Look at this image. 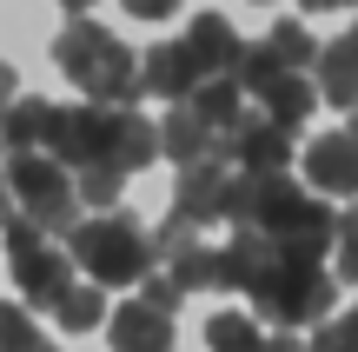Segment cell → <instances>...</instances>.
<instances>
[{"label": "cell", "instance_id": "obj_1", "mask_svg": "<svg viewBox=\"0 0 358 352\" xmlns=\"http://www.w3.org/2000/svg\"><path fill=\"white\" fill-rule=\"evenodd\" d=\"M53 60H60L66 80H80V100L87 106H100V113H140V60L93 13H80V7L66 13V34L53 40Z\"/></svg>", "mask_w": 358, "mask_h": 352}, {"label": "cell", "instance_id": "obj_2", "mask_svg": "<svg viewBox=\"0 0 358 352\" xmlns=\"http://www.w3.org/2000/svg\"><path fill=\"white\" fill-rule=\"evenodd\" d=\"M66 260L73 273H87V286H140L153 273V246L146 226L133 213H93L66 233Z\"/></svg>", "mask_w": 358, "mask_h": 352}, {"label": "cell", "instance_id": "obj_3", "mask_svg": "<svg viewBox=\"0 0 358 352\" xmlns=\"http://www.w3.org/2000/svg\"><path fill=\"white\" fill-rule=\"evenodd\" d=\"M332 300H338L332 273H325V266H299V260H272V273L252 286V313L272 319V326H285V332L325 326V319H332Z\"/></svg>", "mask_w": 358, "mask_h": 352}, {"label": "cell", "instance_id": "obj_4", "mask_svg": "<svg viewBox=\"0 0 358 352\" xmlns=\"http://www.w3.org/2000/svg\"><path fill=\"white\" fill-rule=\"evenodd\" d=\"M7 193H13V220H27V226H40V233H73L80 226V199H73V180H66L60 167H53L47 153H27V160H7Z\"/></svg>", "mask_w": 358, "mask_h": 352}, {"label": "cell", "instance_id": "obj_5", "mask_svg": "<svg viewBox=\"0 0 358 352\" xmlns=\"http://www.w3.org/2000/svg\"><path fill=\"white\" fill-rule=\"evenodd\" d=\"M7 260H13V286H20L27 313H53L60 293L73 286V260H66V246H53V239L40 233V226H27V220L7 226Z\"/></svg>", "mask_w": 358, "mask_h": 352}, {"label": "cell", "instance_id": "obj_6", "mask_svg": "<svg viewBox=\"0 0 358 352\" xmlns=\"http://www.w3.org/2000/svg\"><path fill=\"white\" fill-rule=\"evenodd\" d=\"M232 87H239L245 100H259V120H272V127H285V133H292L299 120H306L312 106H319L312 80H306V73H285V66L272 60V53L259 47V40L239 53V73H232Z\"/></svg>", "mask_w": 358, "mask_h": 352}, {"label": "cell", "instance_id": "obj_7", "mask_svg": "<svg viewBox=\"0 0 358 352\" xmlns=\"http://www.w3.org/2000/svg\"><path fill=\"white\" fill-rule=\"evenodd\" d=\"M47 160L73 180L87 167H106L113 160V113L73 100V106H53V133H47Z\"/></svg>", "mask_w": 358, "mask_h": 352}, {"label": "cell", "instance_id": "obj_8", "mask_svg": "<svg viewBox=\"0 0 358 352\" xmlns=\"http://www.w3.org/2000/svg\"><path fill=\"white\" fill-rule=\"evenodd\" d=\"M213 167H232V173H285V167H292V133L272 127V120H259V113H245L232 133H219Z\"/></svg>", "mask_w": 358, "mask_h": 352}, {"label": "cell", "instance_id": "obj_9", "mask_svg": "<svg viewBox=\"0 0 358 352\" xmlns=\"http://www.w3.org/2000/svg\"><path fill=\"white\" fill-rule=\"evenodd\" d=\"M332 233H338V206H325V199H299L292 213H285L279 226H272V253L279 260H299V266H325L332 260Z\"/></svg>", "mask_w": 358, "mask_h": 352}, {"label": "cell", "instance_id": "obj_10", "mask_svg": "<svg viewBox=\"0 0 358 352\" xmlns=\"http://www.w3.org/2000/svg\"><path fill=\"white\" fill-rule=\"evenodd\" d=\"M306 180H312V199H358V140L352 133H319L306 146Z\"/></svg>", "mask_w": 358, "mask_h": 352}, {"label": "cell", "instance_id": "obj_11", "mask_svg": "<svg viewBox=\"0 0 358 352\" xmlns=\"http://www.w3.org/2000/svg\"><path fill=\"white\" fill-rule=\"evenodd\" d=\"M179 47H186V60L199 66V80H232V73H239L245 40H239V27H232L226 13H192Z\"/></svg>", "mask_w": 358, "mask_h": 352}, {"label": "cell", "instance_id": "obj_12", "mask_svg": "<svg viewBox=\"0 0 358 352\" xmlns=\"http://www.w3.org/2000/svg\"><path fill=\"white\" fill-rule=\"evenodd\" d=\"M226 206H232V167H186L179 173V193H173V213L179 220H192L206 233V226H219L226 220Z\"/></svg>", "mask_w": 358, "mask_h": 352}, {"label": "cell", "instance_id": "obj_13", "mask_svg": "<svg viewBox=\"0 0 358 352\" xmlns=\"http://www.w3.org/2000/svg\"><path fill=\"white\" fill-rule=\"evenodd\" d=\"M192 87H199V66L186 60V47H179V40H159V47L140 53V93H159L166 106H186Z\"/></svg>", "mask_w": 358, "mask_h": 352}, {"label": "cell", "instance_id": "obj_14", "mask_svg": "<svg viewBox=\"0 0 358 352\" xmlns=\"http://www.w3.org/2000/svg\"><path fill=\"white\" fill-rule=\"evenodd\" d=\"M53 106H60V100H40V93H20L13 106H0V146H7V160L47 153V133H53Z\"/></svg>", "mask_w": 358, "mask_h": 352}, {"label": "cell", "instance_id": "obj_15", "mask_svg": "<svg viewBox=\"0 0 358 352\" xmlns=\"http://www.w3.org/2000/svg\"><path fill=\"white\" fill-rule=\"evenodd\" d=\"M213 153H219V133L192 106H166V120H159V160H173L186 173V167H206Z\"/></svg>", "mask_w": 358, "mask_h": 352}, {"label": "cell", "instance_id": "obj_16", "mask_svg": "<svg viewBox=\"0 0 358 352\" xmlns=\"http://www.w3.org/2000/svg\"><path fill=\"white\" fill-rule=\"evenodd\" d=\"M106 339H113V352H173V319L127 300L120 313H106Z\"/></svg>", "mask_w": 358, "mask_h": 352}, {"label": "cell", "instance_id": "obj_17", "mask_svg": "<svg viewBox=\"0 0 358 352\" xmlns=\"http://www.w3.org/2000/svg\"><path fill=\"white\" fill-rule=\"evenodd\" d=\"M312 80H319V100H332L338 113H358V53L345 40H332V47H319V60H312Z\"/></svg>", "mask_w": 358, "mask_h": 352}, {"label": "cell", "instance_id": "obj_18", "mask_svg": "<svg viewBox=\"0 0 358 352\" xmlns=\"http://www.w3.org/2000/svg\"><path fill=\"white\" fill-rule=\"evenodd\" d=\"M159 160V127L146 113H113V160L106 167L120 173V180H133L140 167H153Z\"/></svg>", "mask_w": 358, "mask_h": 352}, {"label": "cell", "instance_id": "obj_19", "mask_svg": "<svg viewBox=\"0 0 358 352\" xmlns=\"http://www.w3.org/2000/svg\"><path fill=\"white\" fill-rule=\"evenodd\" d=\"M259 47H266L272 60L285 66V73H312V60H319V40H312V27H306V20H292V13H285V20H272Z\"/></svg>", "mask_w": 358, "mask_h": 352}, {"label": "cell", "instance_id": "obj_20", "mask_svg": "<svg viewBox=\"0 0 358 352\" xmlns=\"http://www.w3.org/2000/svg\"><path fill=\"white\" fill-rule=\"evenodd\" d=\"M186 106H192V113H199V120H206L213 133H232V127L245 120V93L232 87V80H199Z\"/></svg>", "mask_w": 358, "mask_h": 352}, {"label": "cell", "instance_id": "obj_21", "mask_svg": "<svg viewBox=\"0 0 358 352\" xmlns=\"http://www.w3.org/2000/svg\"><path fill=\"white\" fill-rule=\"evenodd\" d=\"M53 319H60L66 332H93V326H106V293L100 286H66L60 293V306H53Z\"/></svg>", "mask_w": 358, "mask_h": 352}, {"label": "cell", "instance_id": "obj_22", "mask_svg": "<svg viewBox=\"0 0 358 352\" xmlns=\"http://www.w3.org/2000/svg\"><path fill=\"white\" fill-rule=\"evenodd\" d=\"M206 346H213V352H259L266 332H259L252 313H213V319H206Z\"/></svg>", "mask_w": 358, "mask_h": 352}, {"label": "cell", "instance_id": "obj_23", "mask_svg": "<svg viewBox=\"0 0 358 352\" xmlns=\"http://www.w3.org/2000/svg\"><path fill=\"white\" fill-rule=\"evenodd\" d=\"M213 273H219V246H206V239L186 246L179 260H166V279L179 293H213Z\"/></svg>", "mask_w": 358, "mask_h": 352}, {"label": "cell", "instance_id": "obj_24", "mask_svg": "<svg viewBox=\"0 0 358 352\" xmlns=\"http://www.w3.org/2000/svg\"><path fill=\"white\" fill-rule=\"evenodd\" d=\"M120 193H127V180H120L113 167L73 173V199H80V206H93V213H120Z\"/></svg>", "mask_w": 358, "mask_h": 352}, {"label": "cell", "instance_id": "obj_25", "mask_svg": "<svg viewBox=\"0 0 358 352\" xmlns=\"http://www.w3.org/2000/svg\"><path fill=\"white\" fill-rule=\"evenodd\" d=\"M332 286H358V199L338 213V233H332Z\"/></svg>", "mask_w": 358, "mask_h": 352}, {"label": "cell", "instance_id": "obj_26", "mask_svg": "<svg viewBox=\"0 0 358 352\" xmlns=\"http://www.w3.org/2000/svg\"><path fill=\"white\" fill-rule=\"evenodd\" d=\"M140 306H153L159 319H173L179 306H186V293H179V286H173L166 273H146V279H140Z\"/></svg>", "mask_w": 358, "mask_h": 352}, {"label": "cell", "instance_id": "obj_27", "mask_svg": "<svg viewBox=\"0 0 358 352\" xmlns=\"http://www.w3.org/2000/svg\"><path fill=\"white\" fill-rule=\"evenodd\" d=\"M34 313H27L20 300H0V346H34Z\"/></svg>", "mask_w": 358, "mask_h": 352}, {"label": "cell", "instance_id": "obj_28", "mask_svg": "<svg viewBox=\"0 0 358 352\" xmlns=\"http://www.w3.org/2000/svg\"><path fill=\"white\" fill-rule=\"evenodd\" d=\"M306 352H358V339L338 319H325V326H312V339H306Z\"/></svg>", "mask_w": 358, "mask_h": 352}, {"label": "cell", "instance_id": "obj_29", "mask_svg": "<svg viewBox=\"0 0 358 352\" xmlns=\"http://www.w3.org/2000/svg\"><path fill=\"white\" fill-rule=\"evenodd\" d=\"M173 0H133V20H173Z\"/></svg>", "mask_w": 358, "mask_h": 352}, {"label": "cell", "instance_id": "obj_30", "mask_svg": "<svg viewBox=\"0 0 358 352\" xmlns=\"http://www.w3.org/2000/svg\"><path fill=\"white\" fill-rule=\"evenodd\" d=\"M20 100V73H13V66H0V106H13Z\"/></svg>", "mask_w": 358, "mask_h": 352}, {"label": "cell", "instance_id": "obj_31", "mask_svg": "<svg viewBox=\"0 0 358 352\" xmlns=\"http://www.w3.org/2000/svg\"><path fill=\"white\" fill-rule=\"evenodd\" d=\"M259 352H306V346H299V339H292V332H272V339H266V346H259Z\"/></svg>", "mask_w": 358, "mask_h": 352}, {"label": "cell", "instance_id": "obj_32", "mask_svg": "<svg viewBox=\"0 0 358 352\" xmlns=\"http://www.w3.org/2000/svg\"><path fill=\"white\" fill-rule=\"evenodd\" d=\"M0 226H13V193H7V173H0Z\"/></svg>", "mask_w": 358, "mask_h": 352}, {"label": "cell", "instance_id": "obj_33", "mask_svg": "<svg viewBox=\"0 0 358 352\" xmlns=\"http://www.w3.org/2000/svg\"><path fill=\"white\" fill-rule=\"evenodd\" d=\"M0 352H60V346H47V339H34V346H0Z\"/></svg>", "mask_w": 358, "mask_h": 352}, {"label": "cell", "instance_id": "obj_34", "mask_svg": "<svg viewBox=\"0 0 358 352\" xmlns=\"http://www.w3.org/2000/svg\"><path fill=\"white\" fill-rule=\"evenodd\" d=\"M338 326H345V332H352V339H358V306H352V313H345V319H338Z\"/></svg>", "mask_w": 358, "mask_h": 352}, {"label": "cell", "instance_id": "obj_35", "mask_svg": "<svg viewBox=\"0 0 358 352\" xmlns=\"http://www.w3.org/2000/svg\"><path fill=\"white\" fill-rule=\"evenodd\" d=\"M345 47H352V53H358V20H352V27H345Z\"/></svg>", "mask_w": 358, "mask_h": 352}, {"label": "cell", "instance_id": "obj_36", "mask_svg": "<svg viewBox=\"0 0 358 352\" xmlns=\"http://www.w3.org/2000/svg\"><path fill=\"white\" fill-rule=\"evenodd\" d=\"M345 133H352V140H358V113H352V127H345Z\"/></svg>", "mask_w": 358, "mask_h": 352}]
</instances>
